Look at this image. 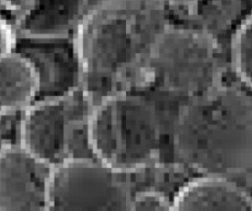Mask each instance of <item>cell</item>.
Returning <instances> with one entry per match:
<instances>
[{
  "instance_id": "obj_10",
  "label": "cell",
  "mask_w": 252,
  "mask_h": 211,
  "mask_svg": "<svg viewBox=\"0 0 252 211\" xmlns=\"http://www.w3.org/2000/svg\"><path fill=\"white\" fill-rule=\"evenodd\" d=\"M172 210H252V196L229 178L204 176L177 191Z\"/></svg>"
},
{
  "instance_id": "obj_14",
  "label": "cell",
  "mask_w": 252,
  "mask_h": 211,
  "mask_svg": "<svg viewBox=\"0 0 252 211\" xmlns=\"http://www.w3.org/2000/svg\"><path fill=\"white\" fill-rule=\"evenodd\" d=\"M131 210H172V199L156 190H142L132 195Z\"/></svg>"
},
{
  "instance_id": "obj_1",
  "label": "cell",
  "mask_w": 252,
  "mask_h": 211,
  "mask_svg": "<svg viewBox=\"0 0 252 211\" xmlns=\"http://www.w3.org/2000/svg\"><path fill=\"white\" fill-rule=\"evenodd\" d=\"M171 24L163 0H108L84 15L74 38L93 105L146 81L155 45Z\"/></svg>"
},
{
  "instance_id": "obj_15",
  "label": "cell",
  "mask_w": 252,
  "mask_h": 211,
  "mask_svg": "<svg viewBox=\"0 0 252 211\" xmlns=\"http://www.w3.org/2000/svg\"><path fill=\"white\" fill-rule=\"evenodd\" d=\"M16 31L14 26L3 14H0V57L11 52L15 47Z\"/></svg>"
},
{
  "instance_id": "obj_4",
  "label": "cell",
  "mask_w": 252,
  "mask_h": 211,
  "mask_svg": "<svg viewBox=\"0 0 252 211\" xmlns=\"http://www.w3.org/2000/svg\"><path fill=\"white\" fill-rule=\"evenodd\" d=\"M93 106L84 87L31 104L24 113L21 145L52 168L74 159L96 158L89 131Z\"/></svg>"
},
{
  "instance_id": "obj_2",
  "label": "cell",
  "mask_w": 252,
  "mask_h": 211,
  "mask_svg": "<svg viewBox=\"0 0 252 211\" xmlns=\"http://www.w3.org/2000/svg\"><path fill=\"white\" fill-rule=\"evenodd\" d=\"M174 158L204 176L252 171V99L219 86L187 99L172 125Z\"/></svg>"
},
{
  "instance_id": "obj_7",
  "label": "cell",
  "mask_w": 252,
  "mask_h": 211,
  "mask_svg": "<svg viewBox=\"0 0 252 211\" xmlns=\"http://www.w3.org/2000/svg\"><path fill=\"white\" fill-rule=\"evenodd\" d=\"M14 50L25 56L37 73L38 93L33 103L60 98L83 87L81 56L72 36L18 35Z\"/></svg>"
},
{
  "instance_id": "obj_16",
  "label": "cell",
  "mask_w": 252,
  "mask_h": 211,
  "mask_svg": "<svg viewBox=\"0 0 252 211\" xmlns=\"http://www.w3.org/2000/svg\"><path fill=\"white\" fill-rule=\"evenodd\" d=\"M3 1H4V0H0V4H1V3H3Z\"/></svg>"
},
{
  "instance_id": "obj_13",
  "label": "cell",
  "mask_w": 252,
  "mask_h": 211,
  "mask_svg": "<svg viewBox=\"0 0 252 211\" xmlns=\"http://www.w3.org/2000/svg\"><path fill=\"white\" fill-rule=\"evenodd\" d=\"M25 109L0 110V147L21 144V125Z\"/></svg>"
},
{
  "instance_id": "obj_5",
  "label": "cell",
  "mask_w": 252,
  "mask_h": 211,
  "mask_svg": "<svg viewBox=\"0 0 252 211\" xmlns=\"http://www.w3.org/2000/svg\"><path fill=\"white\" fill-rule=\"evenodd\" d=\"M219 79L214 38L203 30L171 24L155 45L145 82L187 100L219 87Z\"/></svg>"
},
{
  "instance_id": "obj_12",
  "label": "cell",
  "mask_w": 252,
  "mask_h": 211,
  "mask_svg": "<svg viewBox=\"0 0 252 211\" xmlns=\"http://www.w3.org/2000/svg\"><path fill=\"white\" fill-rule=\"evenodd\" d=\"M232 60L241 81L252 89V15L240 25L235 33Z\"/></svg>"
},
{
  "instance_id": "obj_9",
  "label": "cell",
  "mask_w": 252,
  "mask_h": 211,
  "mask_svg": "<svg viewBox=\"0 0 252 211\" xmlns=\"http://www.w3.org/2000/svg\"><path fill=\"white\" fill-rule=\"evenodd\" d=\"M88 0H29L18 23V35L69 36L83 20Z\"/></svg>"
},
{
  "instance_id": "obj_3",
  "label": "cell",
  "mask_w": 252,
  "mask_h": 211,
  "mask_svg": "<svg viewBox=\"0 0 252 211\" xmlns=\"http://www.w3.org/2000/svg\"><path fill=\"white\" fill-rule=\"evenodd\" d=\"M91 142L99 161L126 173L158 163L164 150L163 123L154 101L121 91L101 99L91 116Z\"/></svg>"
},
{
  "instance_id": "obj_8",
  "label": "cell",
  "mask_w": 252,
  "mask_h": 211,
  "mask_svg": "<svg viewBox=\"0 0 252 211\" xmlns=\"http://www.w3.org/2000/svg\"><path fill=\"white\" fill-rule=\"evenodd\" d=\"M51 173L21 144L0 147V210H47Z\"/></svg>"
},
{
  "instance_id": "obj_6",
  "label": "cell",
  "mask_w": 252,
  "mask_h": 211,
  "mask_svg": "<svg viewBox=\"0 0 252 211\" xmlns=\"http://www.w3.org/2000/svg\"><path fill=\"white\" fill-rule=\"evenodd\" d=\"M130 174L96 158L53 167L47 210H131Z\"/></svg>"
},
{
  "instance_id": "obj_11",
  "label": "cell",
  "mask_w": 252,
  "mask_h": 211,
  "mask_svg": "<svg viewBox=\"0 0 252 211\" xmlns=\"http://www.w3.org/2000/svg\"><path fill=\"white\" fill-rule=\"evenodd\" d=\"M38 93V77L32 63L13 50L0 57V110L26 109Z\"/></svg>"
}]
</instances>
